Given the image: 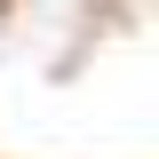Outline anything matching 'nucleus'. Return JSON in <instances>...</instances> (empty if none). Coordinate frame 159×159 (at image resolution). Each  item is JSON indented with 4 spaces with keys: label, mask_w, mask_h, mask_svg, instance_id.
<instances>
[]
</instances>
